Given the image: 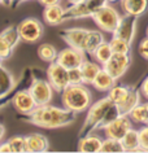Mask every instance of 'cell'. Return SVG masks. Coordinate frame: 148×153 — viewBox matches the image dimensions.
<instances>
[{
    "label": "cell",
    "mask_w": 148,
    "mask_h": 153,
    "mask_svg": "<svg viewBox=\"0 0 148 153\" xmlns=\"http://www.w3.org/2000/svg\"><path fill=\"white\" fill-rule=\"evenodd\" d=\"M69 70V85H81L83 83V74L81 68L68 69Z\"/></svg>",
    "instance_id": "33"
},
{
    "label": "cell",
    "mask_w": 148,
    "mask_h": 153,
    "mask_svg": "<svg viewBox=\"0 0 148 153\" xmlns=\"http://www.w3.org/2000/svg\"><path fill=\"white\" fill-rule=\"evenodd\" d=\"M139 140H140V151L148 152V125L143 126L139 130Z\"/></svg>",
    "instance_id": "36"
},
{
    "label": "cell",
    "mask_w": 148,
    "mask_h": 153,
    "mask_svg": "<svg viewBox=\"0 0 148 153\" xmlns=\"http://www.w3.org/2000/svg\"><path fill=\"white\" fill-rule=\"evenodd\" d=\"M138 104H140V92L131 88L130 95H129V97L126 99V101H125L121 106H118V108H120L122 114H127L129 116V113H130Z\"/></svg>",
    "instance_id": "27"
},
{
    "label": "cell",
    "mask_w": 148,
    "mask_h": 153,
    "mask_svg": "<svg viewBox=\"0 0 148 153\" xmlns=\"http://www.w3.org/2000/svg\"><path fill=\"white\" fill-rule=\"evenodd\" d=\"M130 91L131 88L130 87H126V86H113L111 90L108 91V97L115 102L116 105L121 106L126 101V99L129 97L130 95Z\"/></svg>",
    "instance_id": "24"
},
{
    "label": "cell",
    "mask_w": 148,
    "mask_h": 153,
    "mask_svg": "<svg viewBox=\"0 0 148 153\" xmlns=\"http://www.w3.org/2000/svg\"><path fill=\"white\" fill-rule=\"evenodd\" d=\"M92 17L89 8L86 5V1L78 3V4H70L69 8L65 9V21L68 20H79V18Z\"/></svg>",
    "instance_id": "22"
},
{
    "label": "cell",
    "mask_w": 148,
    "mask_h": 153,
    "mask_svg": "<svg viewBox=\"0 0 148 153\" xmlns=\"http://www.w3.org/2000/svg\"><path fill=\"white\" fill-rule=\"evenodd\" d=\"M16 86V79L8 69L0 64V99L5 97Z\"/></svg>",
    "instance_id": "18"
},
{
    "label": "cell",
    "mask_w": 148,
    "mask_h": 153,
    "mask_svg": "<svg viewBox=\"0 0 148 153\" xmlns=\"http://www.w3.org/2000/svg\"><path fill=\"white\" fill-rule=\"evenodd\" d=\"M16 0H4V4L5 5H14Z\"/></svg>",
    "instance_id": "43"
},
{
    "label": "cell",
    "mask_w": 148,
    "mask_h": 153,
    "mask_svg": "<svg viewBox=\"0 0 148 153\" xmlns=\"http://www.w3.org/2000/svg\"><path fill=\"white\" fill-rule=\"evenodd\" d=\"M86 1V5L87 8H89L91 16H92L94 13H96L99 9H101L103 7H105L108 4V0H85Z\"/></svg>",
    "instance_id": "34"
},
{
    "label": "cell",
    "mask_w": 148,
    "mask_h": 153,
    "mask_svg": "<svg viewBox=\"0 0 148 153\" xmlns=\"http://www.w3.org/2000/svg\"><path fill=\"white\" fill-rule=\"evenodd\" d=\"M0 152H12V148H10V145H9L8 141L0 144Z\"/></svg>",
    "instance_id": "40"
},
{
    "label": "cell",
    "mask_w": 148,
    "mask_h": 153,
    "mask_svg": "<svg viewBox=\"0 0 148 153\" xmlns=\"http://www.w3.org/2000/svg\"><path fill=\"white\" fill-rule=\"evenodd\" d=\"M75 114L66 108H57L51 104L38 105L29 114V122L43 128H60L73 123Z\"/></svg>",
    "instance_id": "1"
},
{
    "label": "cell",
    "mask_w": 148,
    "mask_h": 153,
    "mask_svg": "<svg viewBox=\"0 0 148 153\" xmlns=\"http://www.w3.org/2000/svg\"><path fill=\"white\" fill-rule=\"evenodd\" d=\"M87 34H89V30L87 29L73 27V29L62 30L61 36H62V39L66 42L68 45H70V47H73V48H77L83 52V45H85Z\"/></svg>",
    "instance_id": "13"
},
{
    "label": "cell",
    "mask_w": 148,
    "mask_h": 153,
    "mask_svg": "<svg viewBox=\"0 0 148 153\" xmlns=\"http://www.w3.org/2000/svg\"><path fill=\"white\" fill-rule=\"evenodd\" d=\"M101 145H103V140L96 135H86L82 136L78 141V152L83 153H95L100 152Z\"/></svg>",
    "instance_id": "16"
},
{
    "label": "cell",
    "mask_w": 148,
    "mask_h": 153,
    "mask_svg": "<svg viewBox=\"0 0 148 153\" xmlns=\"http://www.w3.org/2000/svg\"><path fill=\"white\" fill-rule=\"evenodd\" d=\"M43 18L48 25L57 26L65 21V9L59 4L48 5L43 10Z\"/></svg>",
    "instance_id": "14"
},
{
    "label": "cell",
    "mask_w": 148,
    "mask_h": 153,
    "mask_svg": "<svg viewBox=\"0 0 148 153\" xmlns=\"http://www.w3.org/2000/svg\"><path fill=\"white\" fill-rule=\"evenodd\" d=\"M101 69L103 68L99 65V62L85 60L83 64L81 65V70L83 74V83H85V85H92L94 79L96 78V75L99 74V71H100Z\"/></svg>",
    "instance_id": "21"
},
{
    "label": "cell",
    "mask_w": 148,
    "mask_h": 153,
    "mask_svg": "<svg viewBox=\"0 0 148 153\" xmlns=\"http://www.w3.org/2000/svg\"><path fill=\"white\" fill-rule=\"evenodd\" d=\"M25 1H29V0H16V3H14V5L21 4V3H25Z\"/></svg>",
    "instance_id": "45"
},
{
    "label": "cell",
    "mask_w": 148,
    "mask_h": 153,
    "mask_svg": "<svg viewBox=\"0 0 148 153\" xmlns=\"http://www.w3.org/2000/svg\"><path fill=\"white\" fill-rule=\"evenodd\" d=\"M18 33H20L21 40L26 42V43H35L39 39H42L44 34L43 24L36 20V18H25L21 21L17 26Z\"/></svg>",
    "instance_id": "5"
},
{
    "label": "cell",
    "mask_w": 148,
    "mask_h": 153,
    "mask_svg": "<svg viewBox=\"0 0 148 153\" xmlns=\"http://www.w3.org/2000/svg\"><path fill=\"white\" fill-rule=\"evenodd\" d=\"M12 101H13V105L17 112H20L22 114H28V116L38 106L35 99H34L31 92H30V90L18 91V92L14 95Z\"/></svg>",
    "instance_id": "12"
},
{
    "label": "cell",
    "mask_w": 148,
    "mask_h": 153,
    "mask_svg": "<svg viewBox=\"0 0 148 153\" xmlns=\"http://www.w3.org/2000/svg\"><path fill=\"white\" fill-rule=\"evenodd\" d=\"M8 143L12 148V152H26V137L21 135H14L8 140Z\"/></svg>",
    "instance_id": "31"
},
{
    "label": "cell",
    "mask_w": 148,
    "mask_h": 153,
    "mask_svg": "<svg viewBox=\"0 0 148 153\" xmlns=\"http://www.w3.org/2000/svg\"><path fill=\"white\" fill-rule=\"evenodd\" d=\"M13 47L10 45L8 42L4 40L1 36H0V60H5L12 55L13 52Z\"/></svg>",
    "instance_id": "35"
},
{
    "label": "cell",
    "mask_w": 148,
    "mask_h": 153,
    "mask_svg": "<svg viewBox=\"0 0 148 153\" xmlns=\"http://www.w3.org/2000/svg\"><path fill=\"white\" fill-rule=\"evenodd\" d=\"M130 64L131 59L129 53H113L111 59L103 65V68L117 81L127 71Z\"/></svg>",
    "instance_id": "7"
},
{
    "label": "cell",
    "mask_w": 148,
    "mask_h": 153,
    "mask_svg": "<svg viewBox=\"0 0 148 153\" xmlns=\"http://www.w3.org/2000/svg\"><path fill=\"white\" fill-rule=\"evenodd\" d=\"M43 7H48V5H54V4H59L60 0H38Z\"/></svg>",
    "instance_id": "39"
},
{
    "label": "cell",
    "mask_w": 148,
    "mask_h": 153,
    "mask_svg": "<svg viewBox=\"0 0 148 153\" xmlns=\"http://www.w3.org/2000/svg\"><path fill=\"white\" fill-rule=\"evenodd\" d=\"M112 55H113V49L111 47V43H109V42H103V43L96 48V51H95L92 56L96 59L99 64L104 65L112 57Z\"/></svg>",
    "instance_id": "26"
},
{
    "label": "cell",
    "mask_w": 148,
    "mask_h": 153,
    "mask_svg": "<svg viewBox=\"0 0 148 153\" xmlns=\"http://www.w3.org/2000/svg\"><path fill=\"white\" fill-rule=\"evenodd\" d=\"M122 144L126 152H142L140 151V140H139V130H129L127 134L122 137Z\"/></svg>",
    "instance_id": "23"
},
{
    "label": "cell",
    "mask_w": 148,
    "mask_h": 153,
    "mask_svg": "<svg viewBox=\"0 0 148 153\" xmlns=\"http://www.w3.org/2000/svg\"><path fill=\"white\" fill-rule=\"evenodd\" d=\"M0 36H1L4 40L8 42L13 48L16 47L21 40V36H20V33H18L17 26H9V27H7L5 30H3V31L0 33Z\"/></svg>",
    "instance_id": "28"
},
{
    "label": "cell",
    "mask_w": 148,
    "mask_h": 153,
    "mask_svg": "<svg viewBox=\"0 0 148 153\" xmlns=\"http://www.w3.org/2000/svg\"><path fill=\"white\" fill-rule=\"evenodd\" d=\"M47 78L54 90L57 92H62L69 86V70L57 61L49 64L47 69Z\"/></svg>",
    "instance_id": "6"
},
{
    "label": "cell",
    "mask_w": 148,
    "mask_h": 153,
    "mask_svg": "<svg viewBox=\"0 0 148 153\" xmlns=\"http://www.w3.org/2000/svg\"><path fill=\"white\" fill-rule=\"evenodd\" d=\"M91 100H92V95L85 86V83L69 85L61 92V101L64 108L75 113H82L89 109L91 106Z\"/></svg>",
    "instance_id": "2"
},
{
    "label": "cell",
    "mask_w": 148,
    "mask_h": 153,
    "mask_svg": "<svg viewBox=\"0 0 148 153\" xmlns=\"http://www.w3.org/2000/svg\"><path fill=\"white\" fill-rule=\"evenodd\" d=\"M104 42V35L97 30H89V34L86 36L85 45H83V52L94 55L96 48Z\"/></svg>",
    "instance_id": "20"
},
{
    "label": "cell",
    "mask_w": 148,
    "mask_h": 153,
    "mask_svg": "<svg viewBox=\"0 0 148 153\" xmlns=\"http://www.w3.org/2000/svg\"><path fill=\"white\" fill-rule=\"evenodd\" d=\"M129 117L131 121L136 122V123H144L146 125V109H144V104H138L134 109L129 113Z\"/></svg>",
    "instance_id": "32"
},
{
    "label": "cell",
    "mask_w": 148,
    "mask_h": 153,
    "mask_svg": "<svg viewBox=\"0 0 148 153\" xmlns=\"http://www.w3.org/2000/svg\"><path fill=\"white\" fill-rule=\"evenodd\" d=\"M85 52L79 51L77 48L73 47H68L64 48L59 52L57 55V62L61 64L62 66H65L66 69H73V68H81V65L85 61Z\"/></svg>",
    "instance_id": "11"
},
{
    "label": "cell",
    "mask_w": 148,
    "mask_h": 153,
    "mask_svg": "<svg viewBox=\"0 0 148 153\" xmlns=\"http://www.w3.org/2000/svg\"><path fill=\"white\" fill-rule=\"evenodd\" d=\"M100 152H126V151H125V147L121 140L107 137L105 140H103Z\"/></svg>",
    "instance_id": "29"
},
{
    "label": "cell",
    "mask_w": 148,
    "mask_h": 153,
    "mask_svg": "<svg viewBox=\"0 0 148 153\" xmlns=\"http://www.w3.org/2000/svg\"><path fill=\"white\" fill-rule=\"evenodd\" d=\"M29 90L38 105L49 104L54 96V87L48 81H44V79H34Z\"/></svg>",
    "instance_id": "9"
},
{
    "label": "cell",
    "mask_w": 148,
    "mask_h": 153,
    "mask_svg": "<svg viewBox=\"0 0 148 153\" xmlns=\"http://www.w3.org/2000/svg\"><path fill=\"white\" fill-rule=\"evenodd\" d=\"M146 33H147V36H148V27H147V31Z\"/></svg>",
    "instance_id": "48"
},
{
    "label": "cell",
    "mask_w": 148,
    "mask_h": 153,
    "mask_svg": "<svg viewBox=\"0 0 148 153\" xmlns=\"http://www.w3.org/2000/svg\"><path fill=\"white\" fill-rule=\"evenodd\" d=\"M109 43H111L113 53H130L131 43H129V42L121 39V38L113 36Z\"/></svg>",
    "instance_id": "30"
},
{
    "label": "cell",
    "mask_w": 148,
    "mask_h": 153,
    "mask_svg": "<svg viewBox=\"0 0 148 153\" xmlns=\"http://www.w3.org/2000/svg\"><path fill=\"white\" fill-rule=\"evenodd\" d=\"M26 137V152H47L48 139L42 134H30Z\"/></svg>",
    "instance_id": "15"
},
{
    "label": "cell",
    "mask_w": 148,
    "mask_h": 153,
    "mask_svg": "<svg viewBox=\"0 0 148 153\" xmlns=\"http://www.w3.org/2000/svg\"><path fill=\"white\" fill-rule=\"evenodd\" d=\"M4 136H5V127H4V125L0 123V141L4 139Z\"/></svg>",
    "instance_id": "41"
},
{
    "label": "cell",
    "mask_w": 148,
    "mask_h": 153,
    "mask_svg": "<svg viewBox=\"0 0 148 153\" xmlns=\"http://www.w3.org/2000/svg\"><path fill=\"white\" fill-rule=\"evenodd\" d=\"M132 128L131 125V118L127 114H121L118 118H116L113 122H111L108 126L104 127V132L107 137L112 139H118L122 140V137L126 135L129 130Z\"/></svg>",
    "instance_id": "8"
},
{
    "label": "cell",
    "mask_w": 148,
    "mask_h": 153,
    "mask_svg": "<svg viewBox=\"0 0 148 153\" xmlns=\"http://www.w3.org/2000/svg\"><path fill=\"white\" fill-rule=\"evenodd\" d=\"M140 92H142L143 96L148 100V76L144 79L143 83H142V86H140Z\"/></svg>",
    "instance_id": "38"
},
{
    "label": "cell",
    "mask_w": 148,
    "mask_h": 153,
    "mask_svg": "<svg viewBox=\"0 0 148 153\" xmlns=\"http://www.w3.org/2000/svg\"><path fill=\"white\" fill-rule=\"evenodd\" d=\"M115 104L108 96L104 99H100L99 101H96L95 104H92L89 108V112H87V117L85 120V123H83L81 131H79V136H83L86 132L92 131V130L97 128L99 125L101 123V121L104 120L105 114L109 110V108Z\"/></svg>",
    "instance_id": "3"
},
{
    "label": "cell",
    "mask_w": 148,
    "mask_h": 153,
    "mask_svg": "<svg viewBox=\"0 0 148 153\" xmlns=\"http://www.w3.org/2000/svg\"><path fill=\"white\" fill-rule=\"evenodd\" d=\"M109 3H115V1H118V0H108Z\"/></svg>",
    "instance_id": "46"
},
{
    "label": "cell",
    "mask_w": 148,
    "mask_h": 153,
    "mask_svg": "<svg viewBox=\"0 0 148 153\" xmlns=\"http://www.w3.org/2000/svg\"><path fill=\"white\" fill-rule=\"evenodd\" d=\"M92 20L101 30L113 34L121 21V14L117 12L116 8L107 4L101 9H99L96 13L92 14Z\"/></svg>",
    "instance_id": "4"
},
{
    "label": "cell",
    "mask_w": 148,
    "mask_h": 153,
    "mask_svg": "<svg viewBox=\"0 0 148 153\" xmlns=\"http://www.w3.org/2000/svg\"><path fill=\"white\" fill-rule=\"evenodd\" d=\"M57 55H59V52L56 51V48L54 45L49 43H43L38 48V56L43 61H45V62H49V64L55 62L57 60Z\"/></svg>",
    "instance_id": "25"
},
{
    "label": "cell",
    "mask_w": 148,
    "mask_h": 153,
    "mask_svg": "<svg viewBox=\"0 0 148 153\" xmlns=\"http://www.w3.org/2000/svg\"><path fill=\"white\" fill-rule=\"evenodd\" d=\"M115 83H116V79L103 68L100 71H99L96 78L94 79L92 86L97 91H100V92H108V91L115 86Z\"/></svg>",
    "instance_id": "19"
},
{
    "label": "cell",
    "mask_w": 148,
    "mask_h": 153,
    "mask_svg": "<svg viewBox=\"0 0 148 153\" xmlns=\"http://www.w3.org/2000/svg\"><path fill=\"white\" fill-rule=\"evenodd\" d=\"M144 109H146V125H148V101L144 102Z\"/></svg>",
    "instance_id": "42"
},
{
    "label": "cell",
    "mask_w": 148,
    "mask_h": 153,
    "mask_svg": "<svg viewBox=\"0 0 148 153\" xmlns=\"http://www.w3.org/2000/svg\"><path fill=\"white\" fill-rule=\"evenodd\" d=\"M0 4H4V0H0Z\"/></svg>",
    "instance_id": "47"
},
{
    "label": "cell",
    "mask_w": 148,
    "mask_h": 153,
    "mask_svg": "<svg viewBox=\"0 0 148 153\" xmlns=\"http://www.w3.org/2000/svg\"><path fill=\"white\" fill-rule=\"evenodd\" d=\"M138 52H139V55L142 56L144 60H147V61H148V36H147V38H144V39L139 43Z\"/></svg>",
    "instance_id": "37"
},
{
    "label": "cell",
    "mask_w": 148,
    "mask_h": 153,
    "mask_svg": "<svg viewBox=\"0 0 148 153\" xmlns=\"http://www.w3.org/2000/svg\"><path fill=\"white\" fill-rule=\"evenodd\" d=\"M136 25H138V17L131 16V14H125L121 17V21L117 26L116 31L113 33V36L121 38V39L132 43L136 31Z\"/></svg>",
    "instance_id": "10"
},
{
    "label": "cell",
    "mask_w": 148,
    "mask_h": 153,
    "mask_svg": "<svg viewBox=\"0 0 148 153\" xmlns=\"http://www.w3.org/2000/svg\"><path fill=\"white\" fill-rule=\"evenodd\" d=\"M68 1H69L70 4H78V3H82V1H85V0H68Z\"/></svg>",
    "instance_id": "44"
},
{
    "label": "cell",
    "mask_w": 148,
    "mask_h": 153,
    "mask_svg": "<svg viewBox=\"0 0 148 153\" xmlns=\"http://www.w3.org/2000/svg\"><path fill=\"white\" fill-rule=\"evenodd\" d=\"M121 7L125 14L139 17L146 13L148 8V0H121Z\"/></svg>",
    "instance_id": "17"
}]
</instances>
